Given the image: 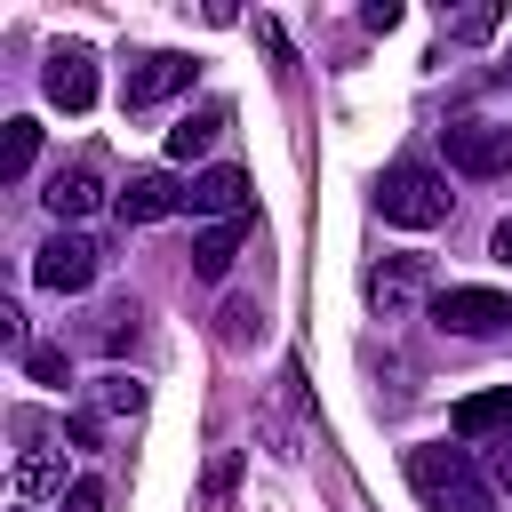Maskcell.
Returning <instances> with one entry per match:
<instances>
[{
	"mask_svg": "<svg viewBox=\"0 0 512 512\" xmlns=\"http://www.w3.org/2000/svg\"><path fill=\"white\" fill-rule=\"evenodd\" d=\"M256 336H264V312H256L248 296H232V304H224V344H256Z\"/></svg>",
	"mask_w": 512,
	"mask_h": 512,
	"instance_id": "ffe728a7",
	"label": "cell"
},
{
	"mask_svg": "<svg viewBox=\"0 0 512 512\" xmlns=\"http://www.w3.org/2000/svg\"><path fill=\"white\" fill-rule=\"evenodd\" d=\"M488 256H496V264H512V216H504V224L488 232Z\"/></svg>",
	"mask_w": 512,
	"mask_h": 512,
	"instance_id": "83f0119b",
	"label": "cell"
},
{
	"mask_svg": "<svg viewBox=\"0 0 512 512\" xmlns=\"http://www.w3.org/2000/svg\"><path fill=\"white\" fill-rule=\"evenodd\" d=\"M16 512H32V504H16Z\"/></svg>",
	"mask_w": 512,
	"mask_h": 512,
	"instance_id": "f546056e",
	"label": "cell"
},
{
	"mask_svg": "<svg viewBox=\"0 0 512 512\" xmlns=\"http://www.w3.org/2000/svg\"><path fill=\"white\" fill-rule=\"evenodd\" d=\"M456 176H512V128L504 120H448L440 128Z\"/></svg>",
	"mask_w": 512,
	"mask_h": 512,
	"instance_id": "3957f363",
	"label": "cell"
},
{
	"mask_svg": "<svg viewBox=\"0 0 512 512\" xmlns=\"http://www.w3.org/2000/svg\"><path fill=\"white\" fill-rule=\"evenodd\" d=\"M0 336H8L16 352H32V344H24V312H16V304H0Z\"/></svg>",
	"mask_w": 512,
	"mask_h": 512,
	"instance_id": "4316f807",
	"label": "cell"
},
{
	"mask_svg": "<svg viewBox=\"0 0 512 512\" xmlns=\"http://www.w3.org/2000/svg\"><path fill=\"white\" fill-rule=\"evenodd\" d=\"M192 216H216V224H240L248 216V176L224 160V168H208V176H192Z\"/></svg>",
	"mask_w": 512,
	"mask_h": 512,
	"instance_id": "7c38bea8",
	"label": "cell"
},
{
	"mask_svg": "<svg viewBox=\"0 0 512 512\" xmlns=\"http://www.w3.org/2000/svg\"><path fill=\"white\" fill-rule=\"evenodd\" d=\"M496 80H504V88H512V56H504V64H496Z\"/></svg>",
	"mask_w": 512,
	"mask_h": 512,
	"instance_id": "f1b7e54d",
	"label": "cell"
},
{
	"mask_svg": "<svg viewBox=\"0 0 512 512\" xmlns=\"http://www.w3.org/2000/svg\"><path fill=\"white\" fill-rule=\"evenodd\" d=\"M488 480L512 496V440H496V456H488Z\"/></svg>",
	"mask_w": 512,
	"mask_h": 512,
	"instance_id": "484cf974",
	"label": "cell"
},
{
	"mask_svg": "<svg viewBox=\"0 0 512 512\" xmlns=\"http://www.w3.org/2000/svg\"><path fill=\"white\" fill-rule=\"evenodd\" d=\"M64 512H104V480H72L64 488Z\"/></svg>",
	"mask_w": 512,
	"mask_h": 512,
	"instance_id": "603a6c76",
	"label": "cell"
},
{
	"mask_svg": "<svg viewBox=\"0 0 512 512\" xmlns=\"http://www.w3.org/2000/svg\"><path fill=\"white\" fill-rule=\"evenodd\" d=\"M112 208H120V224H160V216L192 208V184H176L168 168H136V176L112 192Z\"/></svg>",
	"mask_w": 512,
	"mask_h": 512,
	"instance_id": "52a82bcc",
	"label": "cell"
},
{
	"mask_svg": "<svg viewBox=\"0 0 512 512\" xmlns=\"http://www.w3.org/2000/svg\"><path fill=\"white\" fill-rule=\"evenodd\" d=\"M16 496L32 504V496H48V488H64V456L56 448H40V416H16Z\"/></svg>",
	"mask_w": 512,
	"mask_h": 512,
	"instance_id": "30bf717a",
	"label": "cell"
},
{
	"mask_svg": "<svg viewBox=\"0 0 512 512\" xmlns=\"http://www.w3.org/2000/svg\"><path fill=\"white\" fill-rule=\"evenodd\" d=\"M360 24H368V32H392V24H400V8H392V0H368V8H360Z\"/></svg>",
	"mask_w": 512,
	"mask_h": 512,
	"instance_id": "d4e9b609",
	"label": "cell"
},
{
	"mask_svg": "<svg viewBox=\"0 0 512 512\" xmlns=\"http://www.w3.org/2000/svg\"><path fill=\"white\" fill-rule=\"evenodd\" d=\"M40 200H48V216H56V224H80V216H96V208L112 200V192H104V160L88 152V160H72V168H56Z\"/></svg>",
	"mask_w": 512,
	"mask_h": 512,
	"instance_id": "9c48e42d",
	"label": "cell"
},
{
	"mask_svg": "<svg viewBox=\"0 0 512 512\" xmlns=\"http://www.w3.org/2000/svg\"><path fill=\"white\" fill-rule=\"evenodd\" d=\"M96 408H104V416H136V408H144V384H136L128 368H104V376H96Z\"/></svg>",
	"mask_w": 512,
	"mask_h": 512,
	"instance_id": "ac0fdd59",
	"label": "cell"
},
{
	"mask_svg": "<svg viewBox=\"0 0 512 512\" xmlns=\"http://www.w3.org/2000/svg\"><path fill=\"white\" fill-rule=\"evenodd\" d=\"M96 264H104V248H96L88 232H48L40 256H32V280H40L48 296H80V288L96 280Z\"/></svg>",
	"mask_w": 512,
	"mask_h": 512,
	"instance_id": "5b68a950",
	"label": "cell"
},
{
	"mask_svg": "<svg viewBox=\"0 0 512 512\" xmlns=\"http://www.w3.org/2000/svg\"><path fill=\"white\" fill-rule=\"evenodd\" d=\"M376 216L400 224V232L448 224V176H440L432 160H392V168L376 176Z\"/></svg>",
	"mask_w": 512,
	"mask_h": 512,
	"instance_id": "7a4b0ae2",
	"label": "cell"
},
{
	"mask_svg": "<svg viewBox=\"0 0 512 512\" xmlns=\"http://www.w3.org/2000/svg\"><path fill=\"white\" fill-rule=\"evenodd\" d=\"M40 160V120H8V144H0V184H24Z\"/></svg>",
	"mask_w": 512,
	"mask_h": 512,
	"instance_id": "9a60e30c",
	"label": "cell"
},
{
	"mask_svg": "<svg viewBox=\"0 0 512 512\" xmlns=\"http://www.w3.org/2000/svg\"><path fill=\"white\" fill-rule=\"evenodd\" d=\"M192 56L184 48H152V56H136L128 64V80H120V112H152V104H168V96H184L192 88Z\"/></svg>",
	"mask_w": 512,
	"mask_h": 512,
	"instance_id": "277c9868",
	"label": "cell"
},
{
	"mask_svg": "<svg viewBox=\"0 0 512 512\" xmlns=\"http://www.w3.org/2000/svg\"><path fill=\"white\" fill-rule=\"evenodd\" d=\"M240 240H248V216H240V224H208V232L192 240V272H200V280H224L232 256H240Z\"/></svg>",
	"mask_w": 512,
	"mask_h": 512,
	"instance_id": "5bb4252c",
	"label": "cell"
},
{
	"mask_svg": "<svg viewBox=\"0 0 512 512\" xmlns=\"http://www.w3.org/2000/svg\"><path fill=\"white\" fill-rule=\"evenodd\" d=\"M224 120H232V104H200V112H184V120L168 128V160H200V152L224 136Z\"/></svg>",
	"mask_w": 512,
	"mask_h": 512,
	"instance_id": "4fadbf2b",
	"label": "cell"
},
{
	"mask_svg": "<svg viewBox=\"0 0 512 512\" xmlns=\"http://www.w3.org/2000/svg\"><path fill=\"white\" fill-rule=\"evenodd\" d=\"M64 440H72V448H88V456H96V440H104V432H96V416H88V408H80V416H72V424H64Z\"/></svg>",
	"mask_w": 512,
	"mask_h": 512,
	"instance_id": "cb8c5ba5",
	"label": "cell"
},
{
	"mask_svg": "<svg viewBox=\"0 0 512 512\" xmlns=\"http://www.w3.org/2000/svg\"><path fill=\"white\" fill-rule=\"evenodd\" d=\"M448 432H456V440H512V384L456 400V408H448Z\"/></svg>",
	"mask_w": 512,
	"mask_h": 512,
	"instance_id": "8fae6325",
	"label": "cell"
},
{
	"mask_svg": "<svg viewBox=\"0 0 512 512\" xmlns=\"http://www.w3.org/2000/svg\"><path fill=\"white\" fill-rule=\"evenodd\" d=\"M432 328H448V336H504L512 328V296H496V288H440L432 296Z\"/></svg>",
	"mask_w": 512,
	"mask_h": 512,
	"instance_id": "8992f818",
	"label": "cell"
},
{
	"mask_svg": "<svg viewBox=\"0 0 512 512\" xmlns=\"http://www.w3.org/2000/svg\"><path fill=\"white\" fill-rule=\"evenodd\" d=\"M408 288H416V256H400L392 272H368V296H376V312H384V320H400V312H408Z\"/></svg>",
	"mask_w": 512,
	"mask_h": 512,
	"instance_id": "2e32d148",
	"label": "cell"
},
{
	"mask_svg": "<svg viewBox=\"0 0 512 512\" xmlns=\"http://www.w3.org/2000/svg\"><path fill=\"white\" fill-rule=\"evenodd\" d=\"M232 480H240V456H232V448H216V464H208V488H200V504L216 512V504L232 496Z\"/></svg>",
	"mask_w": 512,
	"mask_h": 512,
	"instance_id": "44dd1931",
	"label": "cell"
},
{
	"mask_svg": "<svg viewBox=\"0 0 512 512\" xmlns=\"http://www.w3.org/2000/svg\"><path fill=\"white\" fill-rule=\"evenodd\" d=\"M24 376H32V384H56V392H64V384H72V360H64L56 344H32V352H24Z\"/></svg>",
	"mask_w": 512,
	"mask_h": 512,
	"instance_id": "d6986e66",
	"label": "cell"
},
{
	"mask_svg": "<svg viewBox=\"0 0 512 512\" xmlns=\"http://www.w3.org/2000/svg\"><path fill=\"white\" fill-rule=\"evenodd\" d=\"M136 336H144V312H136V296H112V304H104V320H96V344H104V352H128Z\"/></svg>",
	"mask_w": 512,
	"mask_h": 512,
	"instance_id": "e0dca14e",
	"label": "cell"
},
{
	"mask_svg": "<svg viewBox=\"0 0 512 512\" xmlns=\"http://www.w3.org/2000/svg\"><path fill=\"white\" fill-rule=\"evenodd\" d=\"M496 24H504V8H464V16H448V32H456V40H488Z\"/></svg>",
	"mask_w": 512,
	"mask_h": 512,
	"instance_id": "7402d4cb",
	"label": "cell"
},
{
	"mask_svg": "<svg viewBox=\"0 0 512 512\" xmlns=\"http://www.w3.org/2000/svg\"><path fill=\"white\" fill-rule=\"evenodd\" d=\"M408 488L424 512H496V480L472 448H448V440H416L408 448Z\"/></svg>",
	"mask_w": 512,
	"mask_h": 512,
	"instance_id": "6da1fadb",
	"label": "cell"
},
{
	"mask_svg": "<svg viewBox=\"0 0 512 512\" xmlns=\"http://www.w3.org/2000/svg\"><path fill=\"white\" fill-rule=\"evenodd\" d=\"M40 88H48V104H56V112H88V104H96V56H88L80 40L48 48V64H40Z\"/></svg>",
	"mask_w": 512,
	"mask_h": 512,
	"instance_id": "ba28073f",
	"label": "cell"
}]
</instances>
